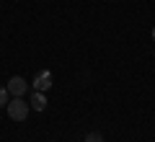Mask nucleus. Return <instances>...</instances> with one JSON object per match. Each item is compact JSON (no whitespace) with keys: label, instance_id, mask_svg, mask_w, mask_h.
<instances>
[{"label":"nucleus","instance_id":"nucleus-1","mask_svg":"<svg viewBox=\"0 0 155 142\" xmlns=\"http://www.w3.org/2000/svg\"><path fill=\"white\" fill-rule=\"evenodd\" d=\"M5 109H8V116H11L13 121H26L28 109H31V106H28L23 98H13V96H11V101H8Z\"/></svg>","mask_w":155,"mask_h":142},{"label":"nucleus","instance_id":"nucleus-5","mask_svg":"<svg viewBox=\"0 0 155 142\" xmlns=\"http://www.w3.org/2000/svg\"><path fill=\"white\" fill-rule=\"evenodd\" d=\"M85 142H104V134L101 132H88L85 134Z\"/></svg>","mask_w":155,"mask_h":142},{"label":"nucleus","instance_id":"nucleus-2","mask_svg":"<svg viewBox=\"0 0 155 142\" xmlns=\"http://www.w3.org/2000/svg\"><path fill=\"white\" fill-rule=\"evenodd\" d=\"M5 88H8V93H11L13 98H23V93L28 91V83L23 80L21 75H13L11 80H8V85H5Z\"/></svg>","mask_w":155,"mask_h":142},{"label":"nucleus","instance_id":"nucleus-8","mask_svg":"<svg viewBox=\"0 0 155 142\" xmlns=\"http://www.w3.org/2000/svg\"><path fill=\"white\" fill-rule=\"evenodd\" d=\"M49 142H54V140H49Z\"/></svg>","mask_w":155,"mask_h":142},{"label":"nucleus","instance_id":"nucleus-7","mask_svg":"<svg viewBox=\"0 0 155 142\" xmlns=\"http://www.w3.org/2000/svg\"><path fill=\"white\" fill-rule=\"evenodd\" d=\"M153 41H155V26H153Z\"/></svg>","mask_w":155,"mask_h":142},{"label":"nucleus","instance_id":"nucleus-3","mask_svg":"<svg viewBox=\"0 0 155 142\" xmlns=\"http://www.w3.org/2000/svg\"><path fill=\"white\" fill-rule=\"evenodd\" d=\"M52 83H54V78H52V72L49 70H41V72H36V78H34V91H49L52 88Z\"/></svg>","mask_w":155,"mask_h":142},{"label":"nucleus","instance_id":"nucleus-6","mask_svg":"<svg viewBox=\"0 0 155 142\" xmlns=\"http://www.w3.org/2000/svg\"><path fill=\"white\" fill-rule=\"evenodd\" d=\"M8 101H11V93H8V88H0V106H8Z\"/></svg>","mask_w":155,"mask_h":142},{"label":"nucleus","instance_id":"nucleus-4","mask_svg":"<svg viewBox=\"0 0 155 142\" xmlns=\"http://www.w3.org/2000/svg\"><path fill=\"white\" fill-rule=\"evenodd\" d=\"M47 104H49V101L44 98V93H41V91H34V93H31V101H28V106H31V109L44 111V109H47Z\"/></svg>","mask_w":155,"mask_h":142}]
</instances>
